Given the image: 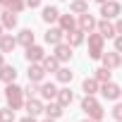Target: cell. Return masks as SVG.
I'll list each match as a JSON object with an SVG mask.
<instances>
[{
	"label": "cell",
	"instance_id": "cell-41",
	"mask_svg": "<svg viewBox=\"0 0 122 122\" xmlns=\"http://www.w3.org/2000/svg\"><path fill=\"white\" fill-rule=\"evenodd\" d=\"M81 122H93V120H91V117H86V120H81Z\"/></svg>",
	"mask_w": 122,
	"mask_h": 122
},
{
	"label": "cell",
	"instance_id": "cell-12",
	"mask_svg": "<svg viewBox=\"0 0 122 122\" xmlns=\"http://www.w3.org/2000/svg\"><path fill=\"white\" fill-rule=\"evenodd\" d=\"M57 26L62 29L65 34H70V31L79 29V24H77V17H74L72 12H67V15H60V19H57Z\"/></svg>",
	"mask_w": 122,
	"mask_h": 122
},
{
	"label": "cell",
	"instance_id": "cell-30",
	"mask_svg": "<svg viewBox=\"0 0 122 122\" xmlns=\"http://www.w3.org/2000/svg\"><path fill=\"white\" fill-rule=\"evenodd\" d=\"M0 122H17V115H15V110L10 105L0 108Z\"/></svg>",
	"mask_w": 122,
	"mask_h": 122
},
{
	"label": "cell",
	"instance_id": "cell-21",
	"mask_svg": "<svg viewBox=\"0 0 122 122\" xmlns=\"http://www.w3.org/2000/svg\"><path fill=\"white\" fill-rule=\"evenodd\" d=\"M43 112H46V117H53V120H60V117L65 115V108L60 105L57 101H48V103H46V110H43Z\"/></svg>",
	"mask_w": 122,
	"mask_h": 122
},
{
	"label": "cell",
	"instance_id": "cell-42",
	"mask_svg": "<svg viewBox=\"0 0 122 122\" xmlns=\"http://www.w3.org/2000/svg\"><path fill=\"white\" fill-rule=\"evenodd\" d=\"M0 12H3V7H0Z\"/></svg>",
	"mask_w": 122,
	"mask_h": 122
},
{
	"label": "cell",
	"instance_id": "cell-3",
	"mask_svg": "<svg viewBox=\"0 0 122 122\" xmlns=\"http://www.w3.org/2000/svg\"><path fill=\"white\" fill-rule=\"evenodd\" d=\"M122 15V3H117V0H108V3L101 5V17L103 19H117Z\"/></svg>",
	"mask_w": 122,
	"mask_h": 122
},
{
	"label": "cell",
	"instance_id": "cell-32",
	"mask_svg": "<svg viewBox=\"0 0 122 122\" xmlns=\"http://www.w3.org/2000/svg\"><path fill=\"white\" fill-rule=\"evenodd\" d=\"M110 115H112V120H115V122H122V101L112 105V110H110Z\"/></svg>",
	"mask_w": 122,
	"mask_h": 122
},
{
	"label": "cell",
	"instance_id": "cell-8",
	"mask_svg": "<svg viewBox=\"0 0 122 122\" xmlns=\"http://www.w3.org/2000/svg\"><path fill=\"white\" fill-rule=\"evenodd\" d=\"M43 41H46L48 46H53V48H55L57 43H62V41H65V31L60 29V26H50V29L43 34Z\"/></svg>",
	"mask_w": 122,
	"mask_h": 122
},
{
	"label": "cell",
	"instance_id": "cell-11",
	"mask_svg": "<svg viewBox=\"0 0 122 122\" xmlns=\"http://www.w3.org/2000/svg\"><path fill=\"white\" fill-rule=\"evenodd\" d=\"M101 62H103L105 67H110V70H117V67H122V53H117V50H110V53H103V57H101Z\"/></svg>",
	"mask_w": 122,
	"mask_h": 122
},
{
	"label": "cell",
	"instance_id": "cell-29",
	"mask_svg": "<svg viewBox=\"0 0 122 122\" xmlns=\"http://www.w3.org/2000/svg\"><path fill=\"white\" fill-rule=\"evenodd\" d=\"M86 117H91L93 122H101V120L105 117V110H103V105L98 103V105H93V108H89V110H86Z\"/></svg>",
	"mask_w": 122,
	"mask_h": 122
},
{
	"label": "cell",
	"instance_id": "cell-14",
	"mask_svg": "<svg viewBox=\"0 0 122 122\" xmlns=\"http://www.w3.org/2000/svg\"><path fill=\"white\" fill-rule=\"evenodd\" d=\"M98 34H103L105 38H115L117 36V29H115V22L112 19H98Z\"/></svg>",
	"mask_w": 122,
	"mask_h": 122
},
{
	"label": "cell",
	"instance_id": "cell-33",
	"mask_svg": "<svg viewBox=\"0 0 122 122\" xmlns=\"http://www.w3.org/2000/svg\"><path fill=\"white\" fill-rule=\"evenodd\" d=\"M112 41H115V50H117V53H122V34H117Z\"/></svg>",
	"mask_w": 122,
	"mask_h": 122
},
{
	"label": "cell",
	"instance_id": "cell-39",
	"mask_svg": "<svg viewBox=\"0 0 122 122\" xmlns=\"http://www.w3.org/2000/svg\"><path fill=\"white\" fill-rule=\"evenodd\" d=\"M93 3H98V5H103V3H108V0H93Z\"/></svg>",
	"mask_w": 122,
	"mask_h": 122
},
{
	"label": "cell",
	"instance_id": "cell-19",
	"mask_svg": "<svg viewBox=\"0 0 122 122\" xmlns=\"http://www.w3.org/2000/svg\"><path fill=\"white\" fill-rule=\"evenodd\" d=\"M0 81H3V84H12V81H17V67L5 62L3 67H0Z\"/></svg>",
	"mask_w": 122,
	"mask_h": 122
},
{
	"label": "cell",
	"instance_id": "cell-9",
	"mask_svg": "<svg viewBox=\"0 0 122 122\" xmlns=\"http://www.w3.org/2000/svg\"><path fill=\"white\" fill-rule=\"evenodd\" d=\"M26 74H29V81H36V84H41V81H46V67L41 65V62H31L29 65V70H26Z\"/></svg>",
	"mask_w": 122,
	"mask_h": 122
},
{
	"label": "cell",
	"instance_id": "cell-36",
	"mask_svg": "<svg viewBox=\"0 0 122 122\" xmlns=\"http://www.w3.org/2000/svg\"><path fill=\"white\" fill-rule=\"evenodd\" d=\"M115 29H117V34H122V19H120V17L115 19Z\"/></svg>",
	"mask_w": 122,
	"mask_h": 122
},
{
	"label": "cell",
	"instance_id": "cell-7",
	"mask_svg": "<svg viewBox=\"0 0 122 122\" xmlns=\"http://www.w3.org/2000/svg\"><path fill=\"white\" fill-rule=\"evenodd\" d=\"M72 50H74V48H72L67 41H62V43H57V46L53 48V55L60 60V62H70V60H72V55H74Z\"/></svg>",
	"mask_w": 122,
	"mask_h": 122
},
{
	"label": "cell",
	"instance_id": "cell-6",
	"mask_svg": "<svg viewBox=\"0 0 122 122\" xmlns=\"http://www.w3.org/2000/svg\"><path fill=\"white\" fill-rule=\"evenodd\" d=\"M77 24H79V29H81L84 34H91V31L98 29V19H96L93 15H89V12L79 15V17H77Z\"/></svg>",
	"mask_w": 122,
	"mask_h": 122
},
{
	"label": "cell",
	"instance_id": "cell-23",
	"mask_svg": "<svg viewBox=\"0 0 122 122\" xmlns=\"http://www.w3.org/2000/svg\"><path fill=\"white\" fill-rule=\"evenodd\" d=\"M81 91H84V93H91V96H96V93L101 91V81H98L96 77H86V79L81 81Z\"/></svg>",
	"mask_w": 122,
	"mask_h": 122
},
{
	"label": "cell",
	"instance_id": "cell-34",
	"mask_svg": "<svg viewBox=\"0 0 122 122\" xmlns=\"http://www.w3.org/2000/svg\"><path fill=\"white\" fill-rule=\"evenodd\" d=\"M41 3H43V0H26V7L36 10V7H41Z\"/></svg>",
	"mask_w": 122,
	"mask_h": 122
},
{
	"label": "cell",
	"instance_id": "cell-35",
	"mask_svg": "<svg viewBox=\"0 0 122 122\" xmlns=\"http://www.w3.org/2000/svg\"><path fill=\"white\" fill-rule=\"evenodd\" d=\"M17 122H38L34 115H26V117H22V120H17Z\"/></svg>",
	"mask_w": 122,
	"mask_h": 122
},
{
	"label": "cell",
	"instance_id": "cell-2",
	"mask_svg": "<svg viewBox=\"0 0 122 122\" xmlns=\"http://www.w3.org/2000/svg\"><path fill=\"white\" fill-rule=\"evenodd\" d=\"M86 38H89V57L91 60H101L103 53H105V36L98 34V29H96V31L86 34Z\"/></svg>",
	"mask_w": 122,
	"mask_h": 122
},
{
	"label": "cell",
	"instance_id": "cell-37",
	"mask_svg": "<svg viewBox=\"0 0 122 122\" xmlns=\"http://www.w3.org/2000/svg\"><path fill=\"white\" fill-rule=\"evenodd\" d=\"M5 65V53H0V67Z\"/></svg>",
	"mask_w": 122,
	"mask_h": 122
},
{
	"label": "cell",
	"instance_id": "cell-25",
	"mask_svg": "<svg viewBox=\"0 0 122 122\" xmlns=\"http://www.w3.org/2000/svg\"><path fill=\"white\" fill-rule=\"evenodd\" d=\"M41 65L46 67V72H53V74H55V72H57L60 67H62V62H60V60H57L55 55H46V57H43V62H41Z\"/></svg>",
	"mask_w": 122,
	"mask_h": 122
},
{
	"label": "cell",
	"instance_id": "cell-15",
	"mask_svg": "<svg viewBox=\"0 0 122 122\" xmlns=\"http://www.w3.org/2000/svg\"><path fill=\"white\" fill-rule=\"evenodd\" d=\"M60 105H62V108H70L72 103H74V93H72V89L65 84L62 89H57V98H55Z\"/></svg>",
	"mask_w": 122,
	"mask_h": 122
},
{
	"label": "cell",
	"instance_id": "cell-4",
	"mask_svg": "<svg viewBox=\"0 0 122 122\" xmlns=\"http://www.w3.org/2000/svg\"><path fill=\"white\" fill-rule=\"evenodd\" d=\"M101 96H103L105 101H117V98H122V86H117V84L110 79V81L101 84Z\"/></svg>",
	"mask_w": 122,
	"mask_h": 122
},
{
	"label": "cell",
	"instance_id": "cell-20",
	"mask_svg": "<svg viewBox=\"0 0 122 122\" xmlns=\"http://www.w3.org/2000/svg\"><path fill=\"white\" fill-rule=\"evenodd\" d=\"M0 24H3L7 31H12V29H17L19 19H17V15H15V12H10V10H3V12H0Z\"/></svg>",
	"mask_w": 122,
	"mask_h": 122
},
{
	"label": "cell",
	"instance_id": "cell-24",
	"mask_svg": "<svg viewBox=\"0 0 122 122\" xmlns=\"http://www.w3.org/2000/svg\"><path fill=\"white\" fill-rule=\"evenodd\" d=\"M17 41H19V46L29 48V46H34V43H36V34H34L31 29H22V31L17 34Z\"/></svg>",
	"mask_w": 122,
	"mask_h": 122
},
{
	"label": "cell",
	"instance_id": "cell-16",
	"mask_svg": "<svg viewBox=\"0 0 122 122\" xmlns=\"http://www.w3.org/2000/svg\"><path fill=\"white\" fill-rule=\"evenodd\" d=\"M19 46V41H17V36H12V34H3L0 36V53H12L15 48Z\"/></svg>",
	"mask_w": 122,
	"mask_h": 122
},
{
	"label": "cell",
	"instance_id": "cell-18",
	"mask_svg": "<svg viewBox=\"0 0 122 122\" xmlns=\"http://www.w3.org/2000/svg\"><path fill=\"white\" fill-rule=\"evenodd\" d=\"M60 15H62V12H60L55 5H46V7H43V12H41V19H43L46 24H57Z\"/></svg>",
	"mask_w": 122,
	"mask_h": 122
},
{
	"label": "cell",
	"instance_id": "cell-26",
	"mask_svg": "<svg viewBox=\"0 0 122 122\" xmlns=\"http://www.w3.org/2000/svg\"><path fill=\"white\" fill-rule=\"evenodd\" d=\"M55 79H57V84H70V81L74 79V72H72L70 67H60V70L55 72Z\"/></svg>",
	"mask_w": 122,
	"mask_h": 122
},
{
	"label": "cell",
	"instance_id": "cell-40",
	"mask_svg": "<svg viewBox=\"0 0 122 122\" xmlns=\"http://www.w3.org/2000/svg\"><path fill=\"white\" fill-rule=\"evenodd\" d=\"M3 34H5V26H3V24H0V36H3Z\"/></svg>",
	"mask_w": 122,
	"mask_h": 122
},
{
	"label": "cell",
	"instance_id": "cell-38",
	"mask_svg": "<svg viewBox=\"0 0 122 122\" xmlns=\"http://www.w3.org/2000/svg\"><path fill=\"white\" fill-rule=\"evenodd\" d=\"M41 122H55V120H53V117H46V120H41Z\"/></svg>",
	"mask_w": 122,
	"mask_h": 122
},
{
	"label": "cell",
	"instance_id": "cell-13",
	"mask_svg": "<svg viewBox=\"0 0 122 122\" xmlns=\"http://www.w3.org/2000/svg\"><path fill=\"white\" fill-rule=\"evenodd\" d=\"M38 96H41L43 101H55V98H57V84H55V81H41Z\"/></svg>",
	"mask_w": 122,
	"mask_h": 122
},
{
	"label": "cell",
	"instance_id": "cell-17",
	"mask_svg": "<svg viewBox=\"0 0 122 122\" xmlns=\"http://www.w3.org/2000/svg\"><path fill=\"white\" fill-rule=\"evenodd\" d=\"M0 7L3 10H10L15 15H22L26 10V0H0Z\"/></svg>",
	"mask_w": 122,
	"mask_h": 122
},
{
	"label": "cell",
	"instance_id": "cell-10",
	"mask_svg": "<svg viewBox=\"0 0 122 122\" xmlns=\"http://www.w3.org/2000/svg\"><path fill=\"white\" fill-rule=\"evenodd\" d=\"M24 108H26V115H41L43 110H46V105H43V98L41 96H34V98H26V103H24Z\"/></svg>",
	"mask_w": 122,
	"mask_h": 122
},
{
	"label": "cell",
	"instance_id": "cell-28",
	"mask_svg": "<svg viewBox=\"0 0 122 122\" xmlns=\"http://www.w3.org/2000/svg\"><path fill=\"white\" fill-rule=\"evenodd\" d=\"M93 77H96V79H98L101 84H105V81H110V79H112V70L103 65V67H98V70H93Z\"/></svg>",
	"mask_w": 122,
	"mask_h": 122
},
{
	"label": "cell",
	"instance_id": "cell-22",
	"mask_svg": "<svg viewBox=\"0 0 122 122\" xmlns=\"http://www.w3.org/2000/svg\"><path fill=\"white\" fill-rule=\"evenodd\" d=\"M65 41H67L72 48H79V46H84V41H86V34H84L81 29H74V31L65 34Z\"/></svg>",
	"mask_w": 122,
	"mask_h": 122
},
{
	"label": "cell",
	"instance_id": "cell-1",
	"mask_svg": "<svg viewBox=\"0 0 122 122\" xmlns=\"http://www.w3.org/2000/svg\"><path fill=\"white\" fill-rule=\"evenodd\" d=\"M5 103L12 108V110H22L24 108V89L17 84V81H12V84H5Z\"/></svg>",
	"mask_w": 122,
	"mask_h": 122
},
{
	"label": "cell",
	"instance_id": "cell-5",
	"mask_svg": "<svg viewBox=\"0 0 122 122\" xmlns=\"http://www.w3.org/2000/svg\"><path fill=\"white\" fill-rule=\"evenodd\" d=\"M43 57H46V50H43V46L34 43V46L24 48V60H26L29 65H31V62H43Z\"/></svg>",
	"mask_w": 122,
	"mask_h": 122
},
{
	"label": "cell",
	"instance_id": "cell-27",
	"mask_svg": "<svg viewBox=\"0 0 122 122\" xmlns=\"http://www.w3.org/2000/svg\"><path fill=\"white\" fill-rule=\"evenodd\" d=\"M70 12L72 15H84V12H89V0H72L70 3Z\"/></svg>",
	"mask_w": 122,
	"mask_h": 122
},
{
	"label": "cell",
	"instance_id": "cell-31",
	"mask_svg": "<svg viewBox=\"0 0 122 122\" xmlns=\"http://www.w3.org/2000/svg\"><path fill=\"white\" fill-rule=\"evenodd\" d=\"M38 91H41V84H36V81H29V86H24V96L26 98L38 96Z\"/></svg>",
	"mask_w": 122,
	"mask_h": 122
}]
</instances>
